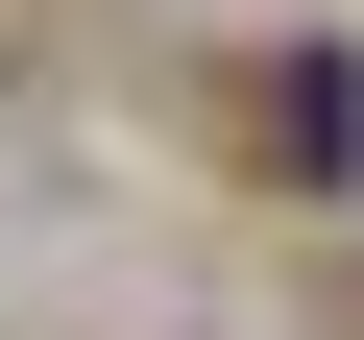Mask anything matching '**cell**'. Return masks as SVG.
<instances>
[{
	"label": "cell",
	"instance_id": "obj_1",
	"mask_svg": "<svg viewBox=\"0 0 364 340\" xmlns=\"http://www.w3.org/2000/svg\"><path fill=\"white\" fill-rule=\"evenodd\" d=\"M243 170H291V195H364V73H340V49H267V73H243Z\"/></svg>",
	"mask_w": 364,
	"mask_h": 340
}]
</instances>
